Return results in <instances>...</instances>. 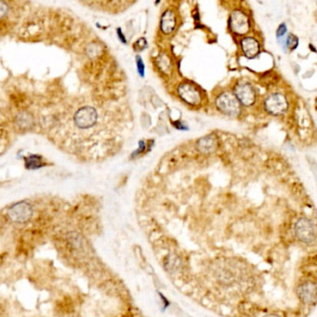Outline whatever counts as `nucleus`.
Here are the masks:
<instances>
[{
  "mask_svg": "<svg viewBox=\"0 0 317 317\" xmlns=\"http://www.w3.org/2000/svg\"><path fill=\"white\" fill-rule=\"evenodd\" d=\"M216 105L220 111L230 117H236L240 114V102L235 95L229 91L223 92L218 97Z\"/></svg>",
  "mask_w": 317,
  "mask_h": 317,
  "instance_id": "f257e3e1",
  "label": "nucleus"
},
{
  "mask_svg": "<svg viewBox=\"0 0 317 317\" xmlns=\"http://www.w3.org/2000/svg\"><path fill=\"white\" fill-rule=\"evenodd\" d=\"M295 233L302 243L311 245L316 241L317 234L315 226L307 218H300L295 225Z\"/></svg>",
  "mask_w": 317,
  "mask_h": 317,
  "instance_id": "f03ea898",
  "label": "nucleus"
},
{
  "mask_svg": "<svg viewBox=\"0 0 317 317\" xmlns=\"http://www.w3.org/2000/svg\"><path fill=\"white\" fill-rule=\"evenodd\" d=\"M33 207L27 202H20L11 206L8 210L10 219L18 223L27 222L33 215Z\"/></svg>",
  "mask_w": 317,
  "mask_h": 317,
  "instance_id": "7ed1b4c3",
  "label": "nucleus"
},
{
  "mask_svg": "<svg viewBox=\"0 0 317 317\" xmlns=\"http://www.w3.org/2000/svg\"><path fill=\"white\" fill-rule=\"evenodd\" d=\"M230 28L237 35H245L249 31V19L241 11H235L231 14L229 20Z\"/></svg>",
  "mask_w": 317,
  "mask_h": 317,
  "instance_id": "20e7f679",
  "label": "nucleus"
},
{
  "mask_svg": "<svg viewBox=\"0 0 317 317\" xmlns=\"http://www.w3.org/2000/svg\"><path fill=\"white\" fill-rule=\"evenodd\" d=\"M265 106L266 111L274 116H279L288 110V101L282 94L273 93L266 98Z\"/></svg>",
  "mask_w": 317,
  "mask_h": 317,
  "instance_id": "39448f33",
  "label": "nucleus"
},
{
  "mask_svg": "<svg viewBox=\"0 0 317 317\" xmlns=\"http://www.w3.org/2000/svg\"><path fill=\"white\" fill-rule=\"evenodd\" d=\"M98 114L92 107H84L75 115V122L78 128L88 129L97 123Z\"/></svg>",
  "mask_w": 317,
  "mask_h": 317,
  "instance_id": "423d86ee",
  "label": "nucleus"
},
{
  "mask_svg": "<svg viewBox=\"0 0 317 317\" xmlns=\"http://www.w3.org/2000/svg\"><path fill=\"white\" fill-rule=\"evenodd\" d=\"M235 95L243 105H252L256 100V91L252 86L247 82H239L235 86Z\"/></svg>",
  "mask_w": 317,
  "mask_h": 317,
  "instance_id": "0eeeda50",
  "label": "nucleus"
},
{
  "mask_svg": "<svg viewBox=\"0 0 317 317\" xmlns=\"http://www.w3.org/2000/svg\"><path fill=\"white\" fill-rule=\"evenodd\" d=\"M179 94L182 97V99L185 100L189 104L195 105L198 104L201 101V93L194 85L190 83H183L179 87Z\"/></svg>",
  "mask_w": 317,
  "mask_h": 317,
  "instance_id": "6e6552de",
  "label": "nucleus"
},
{
  "mask_svg": "<svg viewBox=\"0 0 317 317\" xmlns=\"http://www.w3.org/2000/svg\"><path fill=\"white\" fill-rule=\"evenodd\" d=\"M297 293L302 302L306 304H312L317 300L316 284L310 281L302 283L297 288Z\"/></svg>",
  "mask_w": 317,
  "mask_h": 317,
  "instance_id": "1a4fd4ad",
  "label": "nucleus"
},
{
  "mask_svg": "<svg viewBox=\"0 0 317 317\" xmlns=\"http://www.w3.org/2000/svg\"><path fill=\"white\" fill-rule=\"evenodd\" d=\"M242 50L248 59H254L259 52V45L258 41L253 37H245L241 41Z\"/></svg>",
  "mask_w": 317,
  "mask_h": 317,
  "instance_id": "9d476101",
  "label": "nucleus"
},
{
  "mask_svg": "<svg viewBox=\"0 0 317 317\" xmlns=\"http://www.w3.org/2000/svg\"><path fill=\"white\" fill-rule=\"evenodd\" d=\"M176 26V17L171 11H167L162 16L161 30L165 34H170Z\"/></svg>",
  "mask_w": 317,
  "mask_h": 317,
  "instance_id": "9b49d317",
  "label": "nucleus"
},
{
  "mask_svg": "<svg viewBox=\"0 0 317 317\" xmlns=\"http://www.w3.org/2000/svg\"><path fill=\"white\" fill-rule=\"evenodd\" d=\"M197 147L202 153H212L217 148V141L214 136L208 135L200 139L197 142Z\"/></svg>",
  "mask_w": 317,
  "mask_h": 317,
  "instance_id": "f8f14e48",
  "label": "nucleus"
},
{
  "mask_svg": "<svg viewBox=\"0 0 317 317\" xmlns=\"http://www.w3.org/2000/svg\"><path fill=\"white\" fill-rule=\"evenodd\" d=\"M286 45H287V47H290L291 50L295 49L298 46L297 37H295L293 35H289L286 40Z\"/></svg>",
  "mask_w": 317,
  "mask_h": 317,
  "instance_id": "ddd939ff",
  "label": "nucleus"
},
{
  "mask_svg": "<svg viewBox=\"0 0 317 317\" xmlns=\"http://www.w3.org/2000/svg\"><path fill=\"white\" fill-rule=\"evenodd\" d=\"M287 25L285 24H280L279 25V27H278V29H277V32H276V35H277V37L278 38H281L283 35H285V34L287 33Z\"/></svg>",
  "mask_w": 317,
  "mask_h": 317,
  "instance_id": "4468645a",
  "label": "nucleus"
},
{
  "mask_svg": "<svg viewBox=\"0 0 317 317\" xmlns=\"http://www.w3.org/2000/svg\"><path fill=\"white\" fill-rule=\"evenodd\" d=\"M268 317H277V316H276V315H270V316H268Z\"/></svg>",
  "mask_w": 317,
  "mask_h": 317,
  "instance_id": "2eb2a0df",
  "label": "nucleus"
}]
</instances>
